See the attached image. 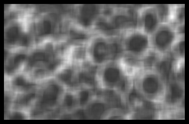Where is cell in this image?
I'll return each mask as SVG.
<instances>
[{"label": "cell", "mask_w": 189, "mask_h": 124, "mask_svg": "<svg viewBox=\"0 0 189 124\" xmlns=\"http://www.w3.org/2000/svg\"><path fill=\"white\" fill-rule=\"evenodd\" d=\"M76 90L80 108L84 107L96 94L91 87H85Z\"/></svg>", "instance_id": "obj_14"}, {"label": "cell", "mask_w": 189, "mask_h": 124, "mask_svg": "<svg viewBox=\"0 0 189 124\" xmlns=\"http://www.w3.org/2000/svg\"><path fill=\"white\" fill-rule=\"evenodd\" d=\"M103 12V8L99 4L75 5L73 11V20L76 28L83 31H93Z\"/></svg>", "instance_id": "obj_5"}, {"label": "cell", "mask_w": 189, "mask_h": 124, "mask_svg": "<svg viewBox=\"0 0 189 124\" xmlns=\"http://www.w3.org/2000/svg\"><path fill=\"white\" fill-rule=\"evenodd\" d=\"M14 82L15 85L19 87V88H28L29 86H31L30 84L27 83L24 80L21 78H18Z\"/></svg>", "instance_id": "obj_20"}, {"label": "cell", "mask_w": 189, "mask_h": 124, "mask_svg": "<svg viewBox=\"0 0 189 124\" xmlns=\"http://www.w3.org/2000/svg\"><path fill=\"white\" fill-rule=\"evenodd\" d=\"M19 35V30L17 27H13L8 31L7 37L8 41L10 42H14L18 38Z\"/></svg>", "instance_id": "obj_18"}, {"label": "cell", "mask_w": 189, "mask_h": 124, "mask_svg": "<svg viewBox=\"0 0 189 124\" xmlns=\"http://www.w3.org/2000/svg\"><path fill=\"white\" fill-rule=\"evenodd\" d=\"M177 33L179 37L185 35V23L177 25L175 26Z\"/></svg>", "instance_id": "obj_21"}, {"label": "cell", "mask_w": 189, "mask_h": 124, "mask_svg": "<svg viewBox=\"0 0 189 124\" xmlns=\"http://www.w3.org/2000/svg\"><path fill=\"white\" fill-rule=\"evenodd\" d=\"M168 81L156 68H143L135 76L133 89L141 98L158 106L162 105Z\"/></svg>", "instance_id": "obj_1"}, {"label": "cell", "mask_w": 189, "mask_h": 124, "mask_svg": "<svg viewBox=\"0 0 189 124\" xmlns=\"http://www.w3.org/2000/svg\"><path fill=\"white\" fill-rule=\"evenodd\" d=\"M185 22V5L173 4L172 16L170 23L175 27Z\"/></svg>", "instance_id": "obj_16"}, {"label": "cell", "mask_w": 189, "mask_h": 124, "mask_svg": "<svg viewBox=\"0 0 189 124\" xmlns=\"http://www.w3.org/2000/svg\"><path fill=\"white\" fill-rule=\"evenodd\" d=\"M95 78L96 84L101 90L113 92L122 97L132 85V79L125 74L117 59L98 66Z\"/></svg>", "instance_id": "obj_2"}, {"label": "cell", "mask_w": 189, "mask_h": 124, "mask_svg": "<svg viewBox=\"0 0 189 124\" xmlns=\"http://www.w3.org/2000/svg\"><path fill=\"white\" fill-rule=\"evenodd\" d=\"M138 12L139 28L150 36L161 23L154 4L142 6Z\"/></svg>", "instance_id": "obj_8"}, {"label": "cell", "mask_w": 189, "mask_h": 124, "mask_svg": "<svg viewBox=\"0 0 189 124\" xmlns=\"http://www.w3.org/2000/svg\"><path fill=\"white\" fill-rule=\"evenodd\" d=\"M125 74L133 78L143 68L142 60L123 54L117 59Z\"/></svg>", "instance_id": "obj_10"}, {"label": "cell", "mask_w": 189, "mask_h": 124, "mask_svg": "<svg viewBox=\"0 0 189 124\" xmlns=\"http://www.w3.org/2000/svg\"><path fill=\"white\" fill-rule=\"evenodd\" d=\"M113 107L111 103L107 97L96 94L81 109L84 119L104 120Z\"/></svg>", "instance_id": "obj_7"}, {"label": "cell", "mask_w": 189, "mask_h": 124, "mask_svg": "<svg viewBox=\"0 0 189 124\" xmlns=\"http://www.w3.org/2000/svg\"><path fill=\"white\" fill-rule=\"evenodd\" d=\"M150 36L139 28L125 31L120 38L123 53L142 60L151 49Z\"/></svg>", "instance_id": "obj_4"}, {"label": "cell", "mask_w": 189, "mask_h": 124, "mask_svg": "<svg viewBox=\"0 0 189 124\" xmlns=\"http://www.w3.org/2000/svg\"><path fill=\"white\" fill-rule=\"evenodd\" d=\"M161 23H170L173 13V5H154Z\"/></svg>", "instance_id": "obj_13"}, {"label": "cell", "mask_w": 189, "mask_h": 124, "mask_svg": "<svg viewBox=\"0 0 189 124\" xmlns=\"http://www.w3.org/2000/svg\"><path fill=\"white\" fill-rule=\"evenodd\" d=\"M185 59L173 60L172 67L173 78L179 83L185 85Z\"/></svg>", "instance_id": "obj_15"}, {"label": "cell", "mask_w": 189, "mask_h": 124, "mask_svg": "<svg viewBox=\"0 0 189 124\" xmlns=\"http://www.w3.org/2000/svg\"><path fill=\"white\" fill-rule=\"evenodd\" d=\"M130 117V113L126 114L122 109L113 107L109 112L105 120L125 119Z\"/></svg>", "instance_id": "obj_17"}, {"label": "cell", "mask_w": 189, "mask_h": 124, "mask_svg": "<svg viewBox=\"0 0 189 124\" xmlns=\"http://www.w3.org/2000/svg\"><path fill=\"white\" fill-rule=\"evenodd\" d=\"M150 36L151 49L163 57L170 53L179 37L175 27L169 23H161Z\"/></svg>", "instance_id": "obj_6"}, {"label": "cell", "mask_w": 189, "mask_h": 124, "mask_svg": "<svg viewBox=\"0 0 189 124\" xmlns=\"http://www.w3.org/2000/svg\"><path fill=\"white\" fill-rule=\"evenodd\" d=\"M90 38L87 48L92 62L98 66L117 59L122 52L119 39L112 38L98 33Z\"/></svg>", "instance_id": "obj_3"}, {"label": "cell", "mask_w": 189, "mask_h": 124, "mask_svg": "<svg viewBox=\"0 0 189 124\" xmlns=\"http://www.w3.org/2000/svg\"><path fill=\"white\" fill-rule=\"evenodd\" d=\"M41 27V32L44 35L50 34L52 32L53 26L51 22L49 20L44 21Z\"/></svg>", "instance_id": "obj_19"}, {"label": "cell", "mask_w": 189, "mask_h": 124, "mask_svg": "<svg viewBox=\"0 0 189 124\" xmlns=\"http://www.w3.org/2000/svg\"><path fill=\"white\" fill-rule=\"evenodd\" d=\"M185 36L179 37L171 49L170 53L173 60L185 59Z\"/></svg>", "instance_id": "obj_12"}, {"label": "cell", "mask_w": 189, "mask_h": 124, "mask_svg": "<svg viewBox=\"0 0 189 124\" xmlns=\"http://www.w3.org/2000/svg\"><path fill=\"white\" fill-rule=\"evenodd\" d=\"M79 108L76 90L66 89L59 107L61 114H73Z\"/></svg>", "instance_id": "obj_11"}, {"label": "cell", "mask_w": 189, "mask_h": 124, "mask_svg": "<svg viewBox=\"0 0 189 124\" xmlns=\"http://www.w3.org/2000/svg\"><path fill=\"white\" fill-rule=\"evenodd\" d=\"M185 85L171 78L168 82V87L163 105L168 109L183 107Z\"/></svg>", "instance_id": "obj_9"}]
</instances>
